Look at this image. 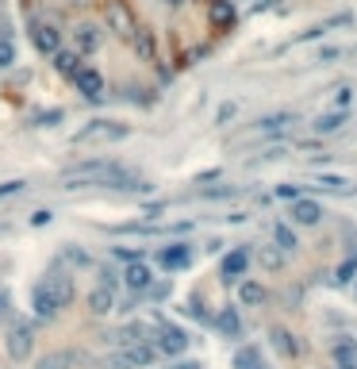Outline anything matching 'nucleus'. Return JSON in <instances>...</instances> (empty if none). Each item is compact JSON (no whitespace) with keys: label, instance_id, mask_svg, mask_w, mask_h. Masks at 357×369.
Wrapping results in <instances>:
<instances>
[{"label":"nucleus","instance_id":"nucleus-1","mask_svg":"<svg viewBox=\"0 0 357 369\" xmlns=\"http://www.w3.org/2000/svg\"><path fill=\"white\" fill-rule=\"evenodd\" d=\"M81 181L112 185V188H146L142 181H131V174H127L123 166H116V162H81V166H73L66 174V185L77 188Z\"/></svg>","mask_w":357,"mask_h":369},{"label":"nucleus","instance_id":"nucleus-2","mask_svg":"<svg viewBox=\"0 0 357 369\" xmlns=\"http://www.w3.org/2000/svg\"><path fill=\"white\" fill-rule=\"evenodd\" d=\"M104 20H108V27L116 31L119 39H131V31L139 27V20H135V12L123 4V0H108L104 4Z\"/></svg>","mask_w":357,"mask_h":369},{"label":"nucleus","instance_id":"nucleus-3","mask_svg":"<svg viewBox=\"0 0 357 369\" xmlns=\"http://www.w3.org/2000/svg\"><path fill=\"white\" fill-rule=\"evenodd\" d=\"M31 308H35L39 319H54L58 316L62 300H58V292L50 289V281H39L35 289H31Z\"/></svg>","mask_w":357,"mask_h":369},{"label":"nucleus","instance_id":"nucleus-4","mask_svg":"<svg viewBox=\"0 0 357 369\" xmlns=\"http://www.w3.org/2000/svg\"><path fill=\"white\" fill-rule=\"evenodd\" d=\"M154 362V350L150 347H142V342H131V347H123L119 354H112V369H142V365H150Z\"/></svg>","mask_w":357,"mask_h":369},{"label":"nucleus","instance_id":"nucleus-5","mask_svg":"<svg viewBox=\"0 0 357 369\" xmlns=\"http://www.w3.org/2000/svg\"><path fill=\"white\" fill-rule=\"evenodd\" d=\"M31 327L27 323H12L8 327V358H12V362H27L31 358Z\"/></svg>","mask_w":357,"mask_h":369},{"label":"nucleus","instance_id":"nucleus-6","mask_svg":"<svg viewBox=\"0 0 357 369\" xmlns=\"http://www.w3.org/2000/svg\"><path fill=\"white\" fill-rule=\"evenodd\" d=\"M127 135V127L123 123H112V119H96V123H88V127H81L77 131V143H96V138H123Z\"/></svg>","mask_w":357,"mask_h":369},{"label":"nucleus","instance_id":"nucleus-7","mask_svg":"<svg viewBox=\"0 0 357 369\" xmlns=\"http://www.w3.org/2000/svg\"><path fill=\"white\" fill-rule=\"evenodd\" d=\"M73 85H77V93L88 96V101H100V93H104V77L93 65H81V70L73 73Z\"/></svg>","mask_w":357,"mask_h":369},{"label":"nucleus","instance_id":"nucleus-8","mask_svg":"<svg viewBox=\"0 0 357 369\" xmlns=\"http://www.w3.org/2000/svg\"><path fill=\"white\" fill-rule=\"evenodd\" d=\"M184 347H189V335H184L181 327H161L158 342H154V350H161V354H169V358L184 354Z\"/></svg>","mask_w":357,"mask_h":369},{"label":"nucleus","instance_id":"nucleus-9","mask_svg":"<svg viewBox=\"0 0 357 369\" xmlns=\"http://www.w3.org/2000/svg\"><path fill=\"white\" fill-rule=\"evenodd\" d=\"M31 39H35V51L46 54V58L62 51V31L54 27V23H39V27L31 31Z\"/></svg>","mask_w":357,"mask_h":369},{"label":"nucleus","instance_id":"nucleus-10","mask_svg":"<svg viewBox=\"0 0 357 369\" xmlns=\"http://www.w3.org/2000/svg\"><path fill=\"white\" fill-rule=\"evenodd\" d=\"M104 43V31L96 27V23H81V27H73V46H77V54H96Z\"/></svg>","mask_w":357,"mask_h":369},{"label":"nucleus","instance_id":"nucleus-11","mask_svg":"<svg viewBox=\"0 0 357 369\" xmlns=\"http://www.w3.org/2000/svg\"><path fill=\"white\" fill-rule=\"evenodd\" d=\"M127 43H131V51L139 54L142 62H154V58H158V43H154V31L142 27V23L131 31V39H127Z\"/></svg>","mask_w":357,"mask_h":369},{"label":"nucleus","instance_id":"nucleus-12","mask_svg":"<svg viewBox=\"0 0 357 369\" xmlns=\"http://www.w3.org/2000/svg\"><path fill=\"white\" fill-rule=\"evenodd\" d=\"M246 266H250V250H246V246H238V250H231L223 258L219 273H223V281H238V277L246 273Z\"/></svg>","mask_w":357,"mask_h":369},{"label":"nucleus","instance_id":"nucleus-13","mask_svg":"<svg viewBox=\"0 0 357 369\" xmlns=\"http://www.w3.org/2000/svg\"><path fill=\"white\" fill-rule=\"evenodd\" d=\"M150 281H154V269L146 266V261H127V269H123V285L127 289L142 292V289H150Z\"/></svg>","mask_w":357,"mask_h":369},{"label":"nucleus","instance_id":"nucleus-14","mask_svg":"<svg viewBox=\"0 0 357 369\" xmlns=\"http://www.w3.org/2000/svg\"><path fill=\"white\" fill-rule=\"evenodd\" d=\"M112 308H116L112 285H93V292H88V311H93V316H108Z\"/></svg>","mask_w":357,"mask_h":369},{"label":"nucleus","instance_id":"nucleus-15","mask_svg":"<svg viewBox=\"0 0 357 369\" xmlns=\"http://www.w3.org/2000/svg\"><path fill=\"white\" fill-rule=\"evenodd\" d=\"M77 362H85V354H81V350H54V354L39 358L35 369H73Z\"/></svg>","mask_w":357,"mask_h":369},{"label":"nucleus","instance_id":"nucleus-16","mask_svg":"<svg viewBox=\"0 0 357 369\" xmlns=\"http://www.w3.org/2000/svg\"><path fill=\"white\" fill-rule=\"evenodd\" d=\"M292 219H296V224H304V227H315L323 219V208L315 200H292Z\"/></svg>","mask_w":357,"mask_h":369},{"label":"nucleus","instance_id":"nucleus-17","mask_svg":"<svg viewBox=\"0 0 357 369\" xmlns=\"http://www.w3.org/2000/svg\"><path fill=\"white\" fill-rule=\"evenodd\" d=\"M346 123H350V112H346V108H335V112H323V116L315 119L311 127L319 131V135H335V131H342Z\"/></svg>","mask_w":357,"mask_h":369},{"label":"nucleus","instance_id":"nucleus-18","mask_svg":"<svg viewBox=\"0 0 357 369\" xmlns=\"http://www.w3.org/2000/svg\"><path fill=\"white\" fill-rule=\"evenodd\" d=\"M192 261V254L184 250V246H166V250L158 254V266H166V269H184Z\"/></svg>","mask_w":357,"mask_h":369},{"label":"nucleus","instance_id":"nucleus-19","mask_svg":"<svg viewBox=\"0 0 357 369\" xmlns=\"http://www.w3.org/2000/svg\"><path fill=\"white\" fill-rule=\"evenodd\" d=\"M215 331H223L227 339H238V331H242V319H238V311L234 308H223L215 316Z\"/></svg>","mask_w":357,"mask_h":369},{"label":"nucleus","instance_id":"nucleus-20","mask_svg":"<svg viewBox=\"0 0 357 369\" xmlns=\"http://www.w3.org/2000/svg\"><path fill=\"white\" fill-rule=\"evenodd\" d=\"M50 58H54V70H58L62 77H69V81H73V73L81 70V54L77 51H58V54H50Z\"/></svg>","mask_w":357,"mask_h":369},{"label":"nucleus","instance_id":"nucleus-21","mask_svg":"<svg viewBox=\"0 0 357 369\" xmlns=\"http://www.w3.org/2000/svg\"><path fill=\"white\" fill-rule=\"evenodd\" d=\"M212 23H215L219 31L234 27V8H231V0H215V4H212Z\"/></svg>","mask_w":357,"mask_h":369},{"label":"nucleus","instance_id":"nucleus-22","mask_svg":"<svg viewBox=\"0 0 357 369\" xmlns=\"http://www.w3.org/2000/svg\"><path fill=\"white\" fill-rule=\"evenodd\" d=\"M238 300H242V304H246V308H257V304H265V300H269V292H265L262 285L246 281V285H242V289H238Z\"/></svg>","mask_w":357,"mask_h":369},{"label":"nucleus","instance_id":"nucleus-23","mask_svg":"<svg viewBox=\"0 0 357 369\" xmlns=\"http://www.w3.org/2000/svg\"><path fill=\"white\" fill-rule=\"evenodd\" d=\"M335 362L357 369V342H353V339H338V342H335Z\"/></svg>","mask_w":357,"mask_h":369},{"label":"nucleus","instance_id":"nucleus-24","mask_svg":"<svg viewBox=\"0 0 357 369\" xmlns=\"http://www.w3.org/2000/svg\"><path fill=\"white\" fill-rule=\"evenodd\" d=\"M273 347H277L285 358H296V354H299V347L292 342V335L285 331V327H277V331H273Z\"/></svg>","mask_w":357,"mask_h":369},{"label":"nucleus","instance_id":"nucleus-25","mask_svg":"<svg viewBox=\"0 0 357 369\" xmlns=\"http://www.w3.org/2000/svg\"><path fill=\"white\" fill-rule=\"evenodd\" d=\"M273 242H277L281 250H296V231H292L288 224H273Z\"/></svg>","mask_w":357,"mask_h":369},{"label":"nucleus","instance_id":"nucleus-26","mask_svg":"<svg viewBox=\"0 0 357 369\" xmlns=\"http://www.w3.org/2000/svg\"><path fill=\"white\" fill-rule=\"evenodd\" d=\"M15 65V43L8 35H0V70H12Z\"/></svg>","mask_w":357,"mask_h":369},{"label":"nucleus","instance_id":"nucleus-27","mask_svg":"<svg viewBox=\"0 0 357 369\" xmlns=\"http://www.w3.org/2000/svg\"><path fill=\"white\" fill-rule=\"evenodd\" d=\"M353 273H357V258H346L342 266H338V285L353 281Z\"/></svg>","mask_w":357,"mask_h":369},{"label":"nucleus","instance_id":"nucleus-28","mask_svg":"<svg viewBox=\"0 0 357 369\" xmlns=\"http://www.w3.org/2000/svg\"><path fill=\"white\" fill-rule=\"evenodd\" d=\"M315 185H319V188H346V181H342V177H319Z\"/></svg>","mask_w":357,"mask_h":369},{"label":"nucleus","instance_id":"nucleus-29","mask_svg":"<svg viewBox=\"0 0 357 369\" xmlns=\"http://www.w3.org/2000/svg\"><path fill=\"white\" fill-rule=\"evenodd\" d=\"M262 261H265V269H277V266H281V254H277V250H265Z\"/></svg>","mask_w":357,"mask_h":369},{"label":"nucleus","instance_id":"nucleus-30","mask_svg":"<svg viewBox=\"0 0 357 369\" xmlns=\"http://www.w3.org/2000/svg\"><path fill=\"white\" fill-rule=\"evenodd\" d=\"M277 196H285V200H296L299 188H296V185H277Z\"/></svg>","mask_w":357,"mask_h":369},{"label":"nucleus","instance_id":"nucleus-31","mask_svg":"<svg viewBox=\"0 0 357 369\" xmlns=\"http://www.w3.org/2000/svg\"><path fill=\"white\" fill-rule=\"evenodd\" d=\"M20 188H23V181H4L0 185V196H12V193H20Z\"/></svg>","mask_w":357,"mask_h":369},{"label":"nucleus","instance_id":"nucleus-32","mask_svg":"<svg viewBox=\"0 0 357 369\" xmlns=\"http://www.w3.org/2000/svg\"><path fill=\"white\" fill-rule=\"evenodd\" d=\"M346 104H350V89H338L335 93V108H346Z\"/></svg>","mask_w":357,"mask_h":369},{"label":"nucleus","instance_id":"nucleus-33","mask_svg":"<svg viewBox=\"0 0 357 369\" xmlns=\"http://www.w3.org/2000/svg\"><path fill=\"white\" fill-rule=\"evenodd\" d=\"M234 112H238V108H234V104H223V108H219V123L234 119Z\"/></svg>","mask_w":357,"mask_h":369},{"label":"nucleus","instance_id":"nucleus-34","mask_svg":"<svg viewBox=\"0 0 357 369\" xmlns=\"http://www.w3.org/2000/svg\"><path fill=\"white\" fill-rule=\"evenodd\" d=\"M4 308H8V297H4V292H0V316H4Z\"/></svg>","mask_w":357,"mask_h":369},{"label":"nucleus","instance_id":"nucleus-35","mask_svg":"<svg viewBox=\"0 0 357 369\" xmlns=\"http://www.w3.org/2000/svg\"><path fill=\"white\" fill-rule=\"evenodd\" d=\"M338 369H353V365H338Z\"/></svg>","mask_w":357,"mask_h":369},{"label":"nucleus","instance_id":"nucleus-36","mask_svg":"<svg viewBox=\"0 0 357 369\" xmlns=\"http://www.w3.org/2000/svg\"><path fill=\"white\" fill-rule=\"evenodd\" d=\"M254 369H257V365H254Z\"/></svg>","mask_w":357,"mask_h":369}]
</instances>
